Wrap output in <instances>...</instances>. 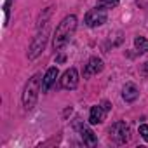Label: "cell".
I'll return each instance as SVG.
<instances>
[{
    "label": "cell",
    "instance_id": "6da1fadb",
    "mask_svg": "<svg viewBox=\"0 0 148 148\" xmlns=\"http://www.w3.org/2000/svg\"><path fill=\"white\" fill-rule=\"evenodd\" d=\"M77 30V18L75 16H66L56 28L54 32V40H52V45H54V51H61L68 42L70 38L73 37V33H75Z\"/></svg>",
    "mask_w": 148,
    "mask_h": 148
},
{
    "label": "cell",
    "instance_id": "7a4b0ae2",
    "mask_svg": "<svg viewBox=\"0 0 148 148\" xmlns=\"http://www.w3.org/2000/svg\"><path fill=\"white\" fill-rule=\"evenodd\" d=\"M42 75L40 73H37V75H33L26 86H25V92H23V106L26 110H32L35 105H37V99H38V92L42 89Z\"/></svg>",
    "mask_w": 148,
    "mask_h": 148
},
{
    "label": "cell",
    "instance_id": "3957f363",
    "mask_svg": "<svg viewBox=\"0 0 148 148\" xmlns=\"http://www.w3.org/2000/svg\"><path fill=\"white\" fill-rule=\"evenodd\" d=\"M47 38H49V26L45 25L44 28H38V33L33 37L32 45L28 49V59H37L44 52V49L47 45Z\"/></svg>",
    "mask_w": 148,
    "mask_h": 148
},
{
    "label": "cell",
    "instance_id": "277c9868",
    "mask_svg": "<svg viewBox=\"0 0 148 148\" xmlns=\"http://www.w3.org/2000/svg\"><path fill=\"white\" fill-rule=\"evenodd\" d=\"M110 139L117 145H125L131 139V129L125 122H115L110 127Z\"/></svg>",
    "mask_w": 148,
    "mask_h": 148
},
{
    "label": "cell",
    "instance_id": "5b68a950",
    "mask_svg": "<svg viewBox=\"0 0 148 148\" xmlns=\"http://www.w3.org/2000/svg\"><path fill=\"white\" fill-rule=\"evenodd\" d=\"M106 9L103 7H96V9H91L87 11L86 18H84V23L89 26V28H96V26H101L106 23Z\"/></svg>",
    "mask_w": 148,
    "mask_h": 148
},
{
    "label": "cell",
    "instance_id": "8992f818",
    "mask_svg": "<svg viewBox=\"0 0 148 148\" xmlns=\"http://www.w3.org/2000/svg\"><path fill=\"white\" fill-rule=\"evenodd\" d=\"M59 82H61V87L63 89H70V91L75 89L79 86V71L75 68H68L63 73V77L59 79Z\"/></svg>",
    "mask_w": 148,
    "mask_h": 148
},
{
    "label": "cell",
    "instance_id": "52a82bcc",
    "mask_svg": "<svg viewBox=\"0 0 148 148\" xmlns=\"http://www.w3.org/2000/svg\"><path fill=\"white\" fill-rule=\"evenodd\" d=\"M103 71V61L99 58H91L86 64V70H84V77H92V75H98V73Z\"/></svg>",
    "mask_w": 148,
    "mask_h": 148
},
{
    "label": "cell",
    "instance_id": "ba28073f",
    "mask_svg": "<svg viewBox=\"0 0 148 148\" xmlns=\"http://www.w3.org/2000/svg\"><path fill=\"white\" fill-rule=\"evenodd\" d=\"M58 75H59V71H58L56 66H52V68H49V70L45 71V75H44V79H42V92H47V91L54 86Z\"/></svg>",
    "mask_w": 148,
    "mask_h": 148
},
{
    "label": "cell",
    "instance_id": "9c48e42d",
    "mask_svg": "<svg viewBox=\"0 0 148 148\" xmlns=\"http://www.w3.org/2000/svg\"><path fill=\"white\" fill-rule=\"evenodd\" d=\"M75 127H77V131L80 132V138H82L84 145H87V146H94V145L98 143V138H96V134H94L91 129H87L86 125H80V124H75Z\"/></svg>",
    "mask_w": 148,
    "mask_h": 148
},
{
    "label": "cell",
    "instance_id": "30bf717a",
    "mask_svg": "<svg viewBox=\"0 0 148 148\" xmlns=\"http://www.w3.org/2000/svg\"><path fill=\"white\" fill-rule=\"evenodd\" d=\"M138 96H139V91H138V87H136L134 84L129 82V84L124 86V89H122V98H124L125 103H132V101H136Z\"/></svg>",
    "mask_w": 148,
    "mask_h": 148
},
{
    "label": "cell",
    "instance_id": "8fae6325",
    "mask_svg": "<svg viewBox=\"0 0 148 148\" xmlns=\"http://www.w3.org/2000/svg\"><path fill=\"white\" fill-rule=\"evenodd\" d=\"M105 113H106V110L103 106H99V105L92 106L91 108V113H89V122L91 124H101L105 120Z\"/></svg>",
    "mask_w": 148,
    "mask_h": 148
},
{
    "label": "cell",
    "instance_id": "7c38bea8",
    "mask_svg": "<svg viewBox=\"0 0 148 148\" xmlns=\"http://www.w3.org/2000/svg\"><path fill=\"white\" fill-rule=\"evenodd\" d=\"M134 45H136L138 52H141V54L148 52V40H146L145 37H136V38H134Z\"/></svg>",
    "mask_w": 148,
    "mask_h": 148
},
{
    "label": "cell",
    "instance_id": "4fadbf2b",
    "mask_svg": "<svg viewBox=\"0 0 148 148\" xmlns=\"http://www.w3.org/2000/svg\"><path fill=\"white\" fill-rule=\"evenodd\" d=\"M119 5V0H98V7L103 9H113Z\"/></svg>",
    "mask_w": 148,
    "mask_h": 148
},
{
    "label": "cell",
    "instance_id": "5bb4252c",
    "mask_svg": "<svg viewBox=\"0 0 148 148\" xmlns=\"http://www.w3.org/2000/svg\"><path fill=\"white\" fill-rule=\"evenodd\" d=\"M11 2H12V0H5V5H4V12H5V25L9 23V14H11Z\"/></svg>",
    "mask_w": 148,
    "mask_h": 148
},
{
    "label": "cell",
    "instance_id": "9a60e30c",
    "mask_svg": "<svg viewBox=\"0 0 148 148\" xmlns=\"http://www.w3.org/2000/svg\"><path fill=\"white\" fill-rule=\"evenodd\" d=\"M139 134H141V138L145 139V141H148V125H139Z\"/></svg>",
    "mask_w": 148,
    "mask_h": 148
},
{
    "label": "cell",
    "instance_id": "2e32d148",
    "mask_svg": "<svg viewBox=\"0 0 148 148\" xmlns=\"http://www.w3.org/2000/svg\"><path fill=\"white\" fill-rule=\"evenodd\" d=\"M141 71H143V75H145V77H148V61L143 64V70H141Z\"/></svg>",
    "mask_w": 148,
    "mask_h": 148
},
{
    "label": "cell",
    "instance_id": "e0dca14e",
    "mask_svg": "<svg viewBox=\"0 0 148 148\" xmlns=\"http://www.w3.org/2000/svg\"><path fill=\"white\" fill-rule=\"evenodd\" d=\"M101 106H103V108H105V110H106V112H108V110H110V108H112V105H110V103H108V101H103V105H101Z\"/></svg>",
    "mask_w": 148,
    "mask_h": 148
},
{
    "label": "cell",
    "instance_id": "ac0fdd59",
    "mask_svg": "<svg viewBox=\"0 0 148 148\" xmlns=\"http://www.w3.org/2000/svg\"><path fill=\"white\" fill-rule=\"evenodd\" d=\"M64 61V56H58V63H63Z\"/></svg>",
    "mask_w": 148,
    "mask_h": 148
}]
</instances>
